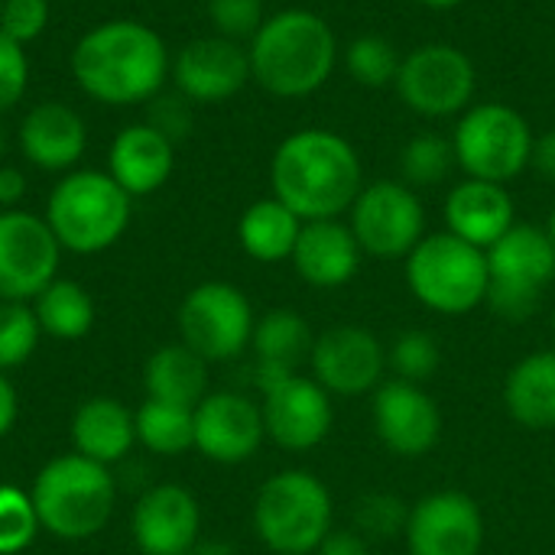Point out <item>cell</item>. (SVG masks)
Listing matches in <instances>:
<instances>
[{
  "mask_svg": "<svg viewBox=\"0 0 555 555\" xmlns=\"http://www.w3.org/2000/svg\"><path fill=\"white\" fill-rule=\"evenodd\" d=\"M328 488L302 468H286L263 481L254 501V530L276 555H312L335 530Z\"/></svg>",
  "mask_w": 555,
  "mask_h": 555,
  "instance_id": "8992f818",
  "label": "cell"
},
{
  "mask_svg": "<svg viewBox=\"0 0 555 555\" xmlns=\"http://www.w3.org/2000/svg\"><path fill=\"white\" fill-rule=\"evenodd\" d=\"M85 120L62 101H39L20 124V150L36 169L65 172L85 156Z\"/></svg>",
  "mask_w": 555,
  "mask_h": 555,
  "instance_id": "7402d4cb",
  "label": "cell"
},
{
  "mask_svg": "<svg viewBox=\"0 0 555 555\" xmlns=\"http://www.w3.org/2000/svg\"><path fill=\"white\" fill-rule=\"evenodd\" d=\"M133 423H137V442L153 455L172 459L195 449V413L189 406L159 403L146 397V403L133 413Z\"/></svg>",
  "mask_w": 555,
  "mask_h": 555,
  "instance_id": "4dcf8cb0",
  "label": "cell"
},
{
  "mask_svg": "<svg viewBox=\"0 0 555 555\" xmlns=\"http://www.w3.org/2000/svg\"><path fill=\"white\" fill-rule=\"evenodd\" d=\"M406 517H410V511L403 507V501L397 494L377 491V494H364L358 501L354 530L367 540H390L406 530Z\"/></svg>",
  "mask_w": 555,
  "mask_h": 555,
  "instance_id": "8d00e7d4",
  "label": "cell"
},
{
  "mask_svg": "<svg viewBox=\"0 0 555 555\" xmlns=\"http://www.w3.org/2000/svg\"><path fill=\"white\" fill-rule=\"evenodd\" d=\"M410 293L439 315H468L488 299V254L449 231L426 234L406 257Z\"/></svg>",
  "mask_w": 555,
  "mask_h": 555,
  "instance_id": "52a82bcc",
  "label": "cell"
},
{
  "mask_svg": "<svg viewBox=\"0 0 555 555\" xmlns=\"http://www.w3.org/2000/svg\"><path fill=\"white\" fill-rule=\"evenodd\" d=\"M254 309L250 299L221 280L195 286L179 306V335L205 361H231L254 338Z\"/></svg>",
  "mask_w": 555,
  "mask_h": 555,
  "instance_id": "8fae6325",
  "label": "cell"
},
{
  "mask_svg": "<svg viewBox=\"0 0 555 555\" xmlns=\"http://www.w3.org/2000/svg\"><path fill=\"white\" fill-rule=\"evenodd\" d=\"M315 555H371V543L358 530H332Z\"/></svg>",
  "mask_w": 555,
  "mask_h": 555,
  "instance_id": "b9f144b4",
  "label": "cell"
},
{
  "mask_svg": "<svg viewBox=\"0 0 555 555\" xmlns=\"http://www.w3.org/2000/svg\"><path fill=\"white\" fill-rule=\"evenodd\" d=\"M348 228L364 254L377 260H400L426 237V211L406 182L380 179L358 192Z\"/></svg>",
  "mask_w": 555,
  "mask_h": 555,
  "instance_id": "7c38bea8",
  "label": "cell"
},
{
  "mask_svg": "<svg viewBox=\"0 0 555 555\" xmlns=\"http://www.w3.org/2000/svg\"><path fill=\"white\" fill-rule=\"evenodd\" d=\"M250 345L257 351V387L263 390L267 384L296 374V367L309 361L315 338L299 312L273 309L263 319H257Z\"/></svg>",
  "mask_w": 555,
  "mask_h": 555,
  "instance_id": "484cf974",
  "label": "cell"
},
{
  "mask_svg": "<svg viewBox=\"0 0 555 555\" xmlns=\"http://www.w3.org/2000/svg\"><path fill=\"white\" fill-rule=\"evenodd\" d=\"M0 7H3V0H0Z\"/></svg>",
  "mask_w": 555,
  "mask_h": 555,
  "instance_id": "816d5d0a",
  "label": "cell"
},
{
  "mask_svg": "<svg viewBox=\"0 0 555 555\" xmlns=\"http://www.w3.org/2000/svg\"><path fill=\"white\" fill-rule=\"evenodd\" d=\"M39 517L33 507V498L23 494L20 488L0 485V555L23 553L36 533H39Z\"/></svg>",
  "mask_w": 555,
  "mask_h": 555,
  "instance_id": "d590c367",
  "label": "cell"
},
{
  "mask_svg": "<svg viewBox=\"0 0 555 555\" xmlns=\"http://www.w3.org/2000/svg\"><path fill=\"white\" fill-rule=\"evenodd\" d=\"M403 537L410 555H481L485 514L465 491H436L410 507Z\"/></svg>",
  "mask_w": 555,
  "mask_h": 555,
  "instance_id": "9a60e30c",
  "label": "cell"
},
{
  "mask_svg": "<svg viewBox=\"0 0 555 555\" xmlns=\"http://www.w3.org/2000/svg\"><path fill=\"white\" fill-rule=\"evenodd\" d=\"M488 254V306L507 319H530L555 280V247L546 228L514 224Z\"/></svg>",
  "mask_w": 555,
  "mask_h": 555,
  "instance_id": "9c48e42d",
  "label": "cell"
},
{
  "mask_svg": "<svg viewBox=\"0 0 555 555\" xmlns=\"http://www.w3.org/2000/svg\"><path fill=\"white\" fill-rule=\"evenodd\" d=\"M553 338H555V312H553Z\"/></svg>",
  "mask_w": 555,
  "mask_h": 555,
  "instance_id": "f907efd6",
  "label": "cell"
},
{
  "mask_svg": "<svg viewBox=\"0 0 555 555\" xmlns=\"http://www.w3.org/2000/svg\"><path fill=\"white\" fill-rule=\"evenodd\" d=\"M195 449L218 465H241L267 439L263 413L244 393H208L195 410Z\"/></svg>",
  "mask_w": 555,
  "mask_h": 555,
  "instance_id": "ac0fdd59",
  "label": "cell"
},
{
  "mask_svg": "<svg viewBox=\"0 0 555 555\" xmlns=\"http://www.w3.org/2000/svg\"><path fill=\"white\" fill-rule=\"evenodd\" d=\"M423 7H433V10H452V7H462L465 0H420Z\"/></svg>",
  "mask_w": 555,
  "mask_h": 555,
  "instance_id": "7dc6e473",
  "label": "cell"
},
{
  "mask_svg": "<svg viewBox=\"0 0 555 555\" xmlns=\"http://www.w3.org/2000/svg\"><path fill=\"white\" fill-rule=\"evenodd\" d=\"M270 185L273 198L302 221L341 218L364 189V169L348 137L325 127H306L276 146Z\"/></svg>",
  "mask_w": 555,
  "mask_h": 555,
  "instance_id": "6da1fadb",
  "label": "cell"
},
{
  "mask_svg": "<svg viewBox=\"0 0 555 555\" xmlns=\"http://www.w3.org/2000/svg\"><path fill=\"white\" fill-rule=\"evenodd\" d=\"M72 442L78 455L98 465H114L137 442L133 413L114 397H91L72 416Z\"/></svg>",
  "mask_w": 555,
  "mask_h": 555,
  "instance_id": "d4e9b609",
  "label": "cell"
},
{
  "mask_svg": "<svg viewBox=\"0 0 555 555\" xmlns=\"http://www.w3.org/2000/svg\"><path fill=\"white\" fill-rule=\"evenodd\" d=\"M546 234H550V241H553V247H555V211L550 215V224H546Z\"/></svg>",
  "mask_w": 555,
  "mask_h": 555,
  "instance_id": "c3c4849f",
  "label": "cell"
},
{
  "mask_svg": "<svg viewBox=\"0 0 555 555\" xmlns=\"http://www.w3.org/2000/svg\"><path fill=\"white\" fill-rule=\"evenodd\" d=\"M439 364H442V351L429 332H403L387 348V367L397 374V380H410L423 387L426 380L436 377Z\"/></svg>",
  "mask_w": 555,
  "mask_h": 555,
  "instance_id": "836d02e7",
  "label": "cell"
},
{
  "mask_svg": "<svg viewBox=\"0 0 555 555\" xmlns=\"http://www.w3.org/2000/svg\"><path fill=\"white\" fill-rule=\"evenodd\" d=\"M361 244L354 231L338 218L306 221L293 250L296 273L315 289H338L351 283L361 270Z\"/></svg>",
  "mask_w": 555,
  "mask_h": 555,
  "instance_id": "44dd1931",
  "label": "cell"
},
{
  "mask_svg": "<svg viewBox=\"0 0 555 555\" xmlns=\"http://www.w3.org/2000/svg\"><path fill=\"white\" fill-rule=\"evenodd\" d=\"M312 377L338 397H364L384 384L387 348L361 325H335L322 332L309 354Z\"/></svg>",
  "mask_w": 555,
  "mask_h": 555,
  "instance_id": "2e32d148",
  "label": "cell"
},
{
  "mask_svg": "<svg viewBox=\"0 0 555 555\" xmlns=\"http://www.w3.org/2000/svg\"><path fill=\"white\" fill-rule=\"evenodd\" d=\"M530 166L546 176V179H555V127L546 130L543 137L533 140V156H530Z\"/></svg>",
  "mask_w": 555,
  "mask_h": 555,
  "instance_id": "ee69618b",
  "label": "cell"
},
{
  "mask_svg": "<svg viewBox=\"0 0 555 555\" xmlns=\"http://www.w3.org/2000/svg\"><path fill=\"white\" fill-rule=\"evenodd\" d=\"M62 247L46 218L7 208L0 211V302L36 299L59 273Z\"/></svg>",
  "mask_w": 555,
  "mask_h": 555,
  "instance_id": "4fadbf2b",
  "label": "cell"
},
{
  "mask_svg": "<svg viewBox=\"0 0 555 555\" xmlns=\"http://www.w3.org/2000/svg\"><path fill=\"white\" fill-rule=\"evenodd\" d=\"M208 20L224 39H254L263 26V0H208Z\"/></svg>",
  "mask_w": 555,
  "mask_h": 555,
  "instance_id": "74e56055",
  "label": "cell"
},
{
  "mask_svg": "<svg viewBox=\"0 0 555 555\" xmlns=\"http://www.w3.org/2000/svg\"><path fill=\"white\" fill-rule=\"evenodd\" d=\"M179 94L198 104H221L250 81V55L224 36H202L179 49L172 62Z\"/></svg>",
  "mask_w": 555,
  "mask_h": 555,
  "instance_id": "d6986e66",
  "label": "cell"
},
{
  "mask_svg": "<svg viewBox=\"0 0 555 555\" xmlns=\"http://www.w3.org/2000/svg\"><path fill=\"white\" fill-rule=\"evenodd\" d=\"M150 127H156L163 137H169L172 143L179 137L189 133L192 127V111H189V98L185 94H156L150 101Z\"/></svg>",
  "mask_w": 555,
  "mask_h": 555,
  "instance_id": "60d3db41",
  "label": "cell"
},
{
  "mask_svg": "<svg viewBox=\"0 0 555 555\" xmlns=\"http://www.w3.org/2000/svg\"><path fill=\"white\" fill-rule=\"evenodd\" d=\"M29 85V59L20 42L0 33V114L16 107Z\"/></svg>",
  "mask_w": 555,
  "mask_h": 555,
  "instance_id": "ab89813d",
  "label": "cell"
},
{
  "mask_svg": "<svg viewBox=\"0 0 555 555\" xmlns=\"http://www.w3.org/2000/svg\"><path fill=\"white\" fill-rule=\"evenodd\" d=\"M176 166V143L150 124L124 127L107 153L111 179L133 198L163 189Z\"/></svg>",
  "mask_w": 555,
  "mask_h": 555,
  "instance_id": "603a6c76",
  "label": "cell"
},
{
  "mask_svg": "<svg viewBox=\"0 0 555 555\" xmlns=\"http://www.w3.org/2000/svg\"><path fill=\"white\" fill-rule=\"evenodd\" d=\"M130 527L143 555H189L202 533V507L192 491L159 485L137 501Z\"/></svg>",
  "mask_w": 555,
  "mask_h": 555,
  "instance_id": "ffe728a7",
  "label": "cell"
},
{
  "mask_svg": "<svg viewBox=\"0 0 555 555\" xmlns=\"http://www.w3.org/2000/svg\"><path fill=\"white\" fill-rule=\"evenodd\" d=\"M302 218L296 211H289L280 198H260L254 202L241 221H237V241L244 247L247 257L260 260V263H280L289 260L302 231Z\"/></svg>",
  "mask_w": 555,
  "mask_h": 555,
  "instance_id": "f1b7e54d",
  "label": "cell"
},
{
  "mask_svg": "<svg viewBox=\"0 0 555 555\" xmlns=\"http://www.w3.org/2000/svg\"><path fill=\"white\" fill-rule=\"evenodd\" d=\"M46 224L62 250L81 257L101 254L127 231L130 195L111 179V172L75 169L55 182L46 205Z\"/></svg>",
  "mask_w": 555,
  "mask_h": 555,
  "instance_id": "5b68a950",
  "label": "cell"
},
{
  "mask_svg": "<svg viewBox=\"0 0 555 555\" xmlns=\"http://www.w3.org/2000/svg\"><path fill=\"white\" fill-rule=\"evenodd\" d=\"M397 91L403 104L423 117L465 114L475 101L478 72L468 52L452 42H426L403 55Z\"/></svg>",
  "mask_w": 555,
  "mask_h": 555,
  "instance_id": "30bf717a",
  "label": "cell"
},
{
  "mask_svg": "<svg viewBox=\"0 0 555 555\" xmlns=\"http://www.w3.org/2000/svg\"><path fill=\"white\" fill-rule=\"evenodd\" d=\"M504 406L530 433L555 429V351L520 358L504 380Z\"/></svg>",
  "mask_w": 555,
  "mask_h": 555,
  "instance_id": "4316f807",
  "label": "cell"
},
{
  "mask_svg": "<svg viewBox=\"0 0 555 555\" xmlns=\"http://www.w3.org/2000/svg\"><path fill=\"white\" fill-rule=\"evenodd\" d=\"M250 78L273 98L319 91L338 62V39L325 16L293 7L263 20L250 39Z\"/></svg>",
  "mask_w": 555,
  "mask_h": 555,
  "instance_id": "3957f363",
  "label": "cell"
},
{
  "mask_svg": "<svg viewBox=\"0 0 555 555\" xmlns=\"http://www.w3.org/2000/svg\"><path fill=\"white\" fill-rule=\"evenodd\" d=\"M143 387L150 400L195 410L208 397V361L185 345H166L150 354Z\"/></svg>",
  "mask_w": 555,
  "mask_h": 555,
  "instance_id": "83f0119b",
  "label": "cell"
},
{
  "mask_svg": "<svg viewBox=\"0 0 555 555\" xmlns=\"http://www.w3.org/2000/svg\"><path fill=\"white\" fill-rule=\"evenodd\" d=\"M39 322L26 302H0V374L26 364L39 345Z\"/></svg>",
  "mask_w": 555,
  "mask_h": 555,
  "instance_id": "e575fe53",
  "label": "cell"
},
{
  "mask_svg": "<svg viewBox=\"0 0 555 555\" xmlns=\"http://www.w3.org/2000/svg\"><path fill=\"white\" fill-rule=\"evenodd\" d=\"M400 52L397 46L380 36V33H364L358 39H351L348 52H345V65H348V75L364 85V88H384V85H393L397 75H400Z\"/></svg>",
  "mask_w": 555,
  "mask_h": 555,
  "instance_id": "1f68e13d",
  "label": "cell"
},
{
  "mask_svg": "<svg viewBox=\"0 0 555 555\" xmlns=\"http://www.w3.org/2000/svg\"><path fill=\"white\" fill-rule=\"evenodd\" d=\"M189 555H237L231 543H221V540H205V543H195V550Z\"/></svg>",
  "mask_w": 555,
  "mask_h": 555,
  "instance_id": "bcb514c9",
  "label": "cell"
},
{
  "mask_svg": "<svg viewBox=\"0 0 555 555\" xmlns=\"http://www.w3.org/2000/svg\"><path fill=\"white\" fill-rule=\"evenodd\" d=\"M514 224V198L498 182L465 179L446 198V231L481 250L494 247Z\"/></svg>",
  "mask_w": 555,
  "mask_h": 555,
  "instance_id": "cb8c5ba5",
  "label": "cell"
},
{
  "mask_svg": "<svg viewBox=\"0 0 555 555\" xmlns=\"http://www.w3.org/2000/svg\"><path fill=\"white\" fill-rule=\"evenodd\" d=\"M3 153H7V130L0 127V156H3Z\"/></svg>",
  "mask_w": 555,
  "mask_h": 555,
  "instance_id": "681fc988",
  "label": "cell"
},
{
  "mask_svg": "<svg viewBox=\"0 0 555 555\" xmlns=\"http://www.w3.org/2000/svg\"><path fill=\"white\" fill-rule=\"evenodd\" d=\"M26 195V176L16 166H0V208H16V202Z\"/></svg>",
  "mask_w": 555,
  "mask_h": 555,
  "instance_id": "7bdbcfd3",
  "label": "cell"
},
{
  "mask_svg": "<svg viewBox=\"0 0 555 555\" xmlns=\"http://www.w3.org/2000/svg\"><path fill=\"white\" fill-rule=\"evenodd\" d=\"M49 26V0H3L0 7V33L13 42L26 46L42 36Z\"/></svg>",
  "mask_w": 555,
  "mask_h": 555,
  "instance_id": "f35d334b",
  "label": "cell"
},
{
  "mask_svg": "<svg viewBox=\"0 0 555 555\" xmlns=\"http://www.w3.org/2000/svg\"><path fill=\"white\" fill-rule=\"evenodd\" d=\"M169 49L140 20H107L88 29L72 49L78 88L111 107L153 101L169 75Z\"/></svg>",
  "mask_w": 555,
  "mask_h": 555,
  "instance_id": "7a4b0ae2",
  "label": "cell"
},
{
  "mask_svg": "<svg viewBox=\"0 0 555 555\" xmlns=\"http://www.w3.org/2000/svg\"><path fill=\"white\" fill-rule=\"evenodd\" d=\"M16 416H20V400H16V390L13 384L0 374V439L16 426Z\"/></svg>",
  "mask_w": 555,
  "mask_h": 555,
  "instance_id": "f6af8a7d",
  "label": "cell"
},
{
  "mask_svg": "<svg viewBox=\"0 0 555 555\" xmlns=\"http://www.w3.org/2000/svg\"><path fill=\"white\" fill-rule=\"evenodd\" d=\"M452 166H455V150L452 140H446L442 133H416L400 153V172L410 189L439 185L452 172Z\"/></svg>",
  "mask_w": 555,
  "mask_h": 555,
  "instance_id": "d6a6232c",
  "label": "cell"
},
{
  "mask_svg": "<svg viewBox=\"0 0 555 555\" xmlns=\"http://www.w3.org/2000/svg\"><path fill=\"white\" fill-rule=\"evenodd\" d=\"M260 393H263L260 403L263 429L280 449L309 452L328 439L335 426V406H332V393L315 377L289 374L267 384Z\"/></svg>",
  "mask_w": 555,
  "mask_h": 555,
  "instance_id": "5bb4252c",
  "label": "cell"
},
{
  "mask_svg": "<svg viewBox=\"0 0 555 555\" xmlns=\"http://www.w3.org/2000/svg\"><path fill=\"white\" fill-rule=\"evenodd\" d=\"M29 498L42 530L78 543L98 537L107 527L117 504V488L107 465L72 452L39 468Z\"/></svg>",
  "mask_w": 555,
  "mask_h": 555,
  "instance_id": "277c9868",
  "label": "cell"
},
{
  "mask_svg": "<svg viewBox=\"0 0 555 555\" xmlns=\"http://www.w3.org/2000/svg\"><path fill=\"white\" fill-rule=\"evenodd\" d=\"M533 140L537 137L520 111L501 101H481L459 117L452 150L468 179L507 185L530 166Z\"/></svg>",
  "mask_w": 555,
  "mask_h": 555,
  "instance_id": "ba28073f",
  "label": "cell"
},
{
  "mask_svg": "<svg viewBox=\"0 0 555 555\" xmlns=\"http://www.w3.org/2000/svg\"><path fill=\"white\" fill-rule=\"evenodd\" d=\"M36 322L42 335L75 341L85 338L94 325V302L85 286L75 280H52L39 296H36Z\"/></svg>",
  "mask_w": 555,
  "mask_h": 555,
  "instance_id": "f546056e",
  "label": "cell"
},
{
  "mask_svg": "<svg viewBox=\"0 0 555 555\" xmlns=\"http://www.w3.org/2000/svg\"><path fill=\"white\" fill-rule=\"evenodd\" d=\"M377 439L400 459H423L436 449L442 436V413L436 400L410 380H387L377 387L374 403Z\"/></svg>",
  "mask_w": 555,
  "mask_h": 555,
  "instance_id": "e0dca14e",
  "label": "cell"
}]
</instances>
